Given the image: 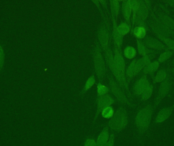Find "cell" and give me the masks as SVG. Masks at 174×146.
<instances>
[{"label":"cell","mask_w":174,"mask_h":146,"mask_svg":"<svg viewBox=\"0 0 174 146\" xmlns=\"http://www.w3.org/2000/svg\"><path fill=\"white\" fill-rule=\"evenodd\" d=\"M153 113L151 106H147L139 112L136 119V126L141 132H146L149 126Z\"/></svg>","instance_id":"1"},{"label":"cell","mask_w":174,"mask_h":146,"mask_svg":"<svg viewBox=\"0 0 174 146\" xmlns=\"http://www.w3.org/2000/svg\"><path fill=\"white\" fill-rule=\"evenodd\" d=\"M114 146V135H111L110 137V139L108 143L104 146Z\"/></svg>","instance_id":"18"},{"label":"cell","mask_w":174,"mask_h":146,"mask_svg":"<svg viewBox=\"0 0 174 146\" xmlns=\"http://www.w3.org/2000/svg\"><path fill=\"white\" fill-rule=\"evenodd\" d=\"M152 58L151 56H147L140 59L137 62H136V73L138 72L141 69L143 68L144 65H146Z\"/></svg>","instance_id":"8"},{"label":"cell","mask_w":174,"mask_h":146,"mask_svg":"<svg viewBox=\"0 0 174 146\" xmlns=\"http://www.w3.org/2000/svg\"><path fill=\"white\" fill-rule=\"evenodd\" d=\"M110 135L108 127H106L102 131L98 136L97 140V146H104L108 143L110 139Z\"/></svg>","instance_id":"3"},{"label":"cell","mask_w":174,"mask_h":146,"mask_svg":"<svg viewBox=\"0 0 174 146\" xmlns=\"http://www.w3.org/2000/svg\"><path fill=\"white\" fill-rule=\"evenodd\" d=\"M171 55L172 52H169V51L164 52V53L160 55V58H159V61L162 62V61H166L168 58H170V57H171Z\"/></svg>","instance_id":"15"},{"label":"cell","mask_w":174,"mask_h":146,"mask_svg":"<svg viewBox=\"0 0 174 146\" xmlns=\"http://www.w3.org/2000/svg\"><path fill=\"white\" fill-rule=\"evenodd\" d=\"M107 88H105V87L103 86H100L98 88V93L100 95H103V94H105L107 93Z\"/></svg>","instance_id":"20"},{"label":"cell","mask_w":174,"mask_h":146,"mask_svg":"<svg viewBox=\"0 0 174 146\" xmlns=\"http://www.w3.org/2000/svg\"><path fill=\"white\" fill-rule=\"evenodd\" d=\"M113 100L108 96H104L100 98L98 102V108L99 111L103 110L113 103Z\"/></svg>","instance_id":"7"},{"label":"cell","mask_w":174,"mask_h":146,"mask_svg":"<svg viewBox=\"0 0 174 146\" xmlns=\"http://www.w3.org/2000/svg\"><path fill=\"white\" fill-rule=\"evenodd\" d=\"M170 4L172 5H173V6H174V1H170Z\"/></svg>","instance_id":"23"},{"label":"cell","mask_w":174,"mask_h":146,"mask_svg":"<svg viewBox=\"0 0 174 146\" xmlns=\"http://www.w3.org/2000/svg\"><path fill=\"white\" fill-rule=\"evenodd\" d=\"M147 44L150 47L157 49H162L164 48L163 44L155 39H150L147 41Z\"/></svg>","instance_id":"9"},{"label":"cell","mask_w":174,"mask_h":146,"mask_svg":"<svg viewBox=\"0 0 174 146\" xmlns=\"http://www.w3.org/2000/svg\"><path fill=\"white\" fill-rule=\"evenodd\" d=\"M135 54H136V52H135V50L133 48H131V47L128 48L125 51V54L129 58L133 57L135 56Z\"/></svg>","instance_id":"16"},{"label":"cell","mask_w":174,"mask_h":146,"mask_svg":"<svg viewBox=\"0 0 174 146\" xmlns=\"http://www.w3.org/2000/svg\"><path fill=\"white\" fill-rule=\"evenodd\" d=\"M127 123V116L126 112L123 109H120L110 121L108 126L112 130L120 132L125 128Z\"/></svg>","instance_id":"2"},{"label":"cell","mask_w":174,"mask_h":146,"mask_svg":"<svg viewBox=\"0 0 174 146\" xmlns=\"http://www.w3.org/2000/svg\"><path fill=\"white\" fill-rule=\"evenodd\" d=\"M139 48L140 52V53L141 54L144 55V54H146L147 52H148L147 49L145 48V47L143 45H139Z\"/></svg>","instance_id":"19"},{"label":"cell","mask_w":174,"mask_h":146,"mask_svg":"<svg viewBox=\"0 0 174 146\" xmlns=\"http://www.w3.org/2000/svg\"><path fill=\"white\" fill-rule=\"evenodd\" d=\"M84 146H97L96 142L93 139H88L85 142Z\"/></svg>","instance_id":"17"},{"label":"cell","mask_w":174,"mask_h":146,"mask_svg":"<svg viewBox=\"0 0 174 146\" xmlns=\"http://www.w3.org/2000/svg\"><path fill=\"white\" fill-rule=\"evenodd\" d=\"M114 110L111 107H108L103 109L102 112V115L103 117L105 118H111L114 115Z\"/></svg>","instance_id":"11"},{"label":"cell","mask_w":174,"mask_h":146,"mask_svg":"<svg viewBox=\"0 0 174 146\" xmlns=\"http://www.w3.org/2000/svg\"><path fill=\"white\" fill-rule=\"evenodd\" d=\"M170 88V83L168 81L164 83L161 85L158 92V96L156 100V105H158L161 100L164 97L169 91Z\"/></svg>","instance_id":"4"},{"label":"cell","mask_w":174,"mask_h":146,"mask_svg":"<svg viewBox=\"0 0 174 146\" xmlns=\"http://www.w3.org/2000/svg\"><path fill=\"white\" fill-rule=\"evenodd\" d=\"M167 76L166 73L164 71H160L158 73V74H157L156 77V81L157 82H161L163 81Z\"/></svg>","instance_id":"14"},{"label":"cell","mask_w":174,"mask_h":146,"mask_svg":"<svg viewBox=\"0 0 174 146\" xmlns=\"http://www.w3.org/2000/svg\"><path fill=\"white\" fill-rule=\"evenodd\" d=\"M3 58H4V54H3V50L0 46V66L2 65L3 63Z\"/></svg>","instance_id":"21"},{"label":"cell","mask_w":174,"mask_h":146,"mask_svg":"<svg viewBox=\"0 0 174 146\" xmlns=\"http://www.w3.org/2000/svg\"><path fill=\"white\" fill-rule=\"evenodd\" d=\"M135 34L139 38H143L145 36L146 31L144 28L138 27L135 29Z\"/></svg>","instance_id":"13"},{"label":"cell","mask_w":174,"mask_h":146,"mask_svg":"<svg viewBox=\"0 0 174 146\" xmlns=\"http://www.w3.org/2000/svg\"><path fill=\"white\" fill-rule=\"evenodd\" d=\"M153 92V88L152 86H149L147 89L145 90L142 93V99L143 101H146L152 96Z\"/></svg>","instance_id":"12"},{"label":"cell","mask_w":174,"mask_h":146,"mask_svg":"<svg viewBox=\"0 0 174 146\" xmlns=\"http://www.w3.org/2000/svg\"><path fill=\"white\" fill-rule=\"evenodd\" d=\"M171 109H164L159 112L156 118V122L157 123H162L168 119L171 114Z\"/></svg>","instance_id":"5"},{"label":"cell","mask_w":174,"mask_h":146,"mask_svg":"<svg viewBox=\"0 0 174 146\" xmlns=\"http://www.w3.org/2000/svg\"><path fill=\"white\" fill-rule=\"evenodd\" d=\"M167 44H168V46L171 47H174V43H173V41H169L168 42H167Z\"/></svg>","instance_id":"22"},{"label":"cell","mask_w":174,"mask_h":146,"mask_svg":"<svg viewBox=\"0 0 174 146\" xmlns=\"http://www.w3.org/2000/svg\"><path fill=\"white\" fill-rule=\"evenodd\" d=\"M149 87V84L147 80H140L136 86L135 92L137 94H142L144 91Z\"/></svg>","instance_id":"6"},{"label":"cell","mask_w":174,"mask_h":146,"mask_svg":"<svg viewBox=\"0 0 174 146\" xmlns=\"http://www.w3.org/2000/svg\"><path fill=\"white\" fill-rule=\"evenodd\" d=\"M159 67V64L157 62H152L147 65L144 69V72L146 73L152 72L156 71Z\"/></svg>","instance_id":"10"}]
</instances>
